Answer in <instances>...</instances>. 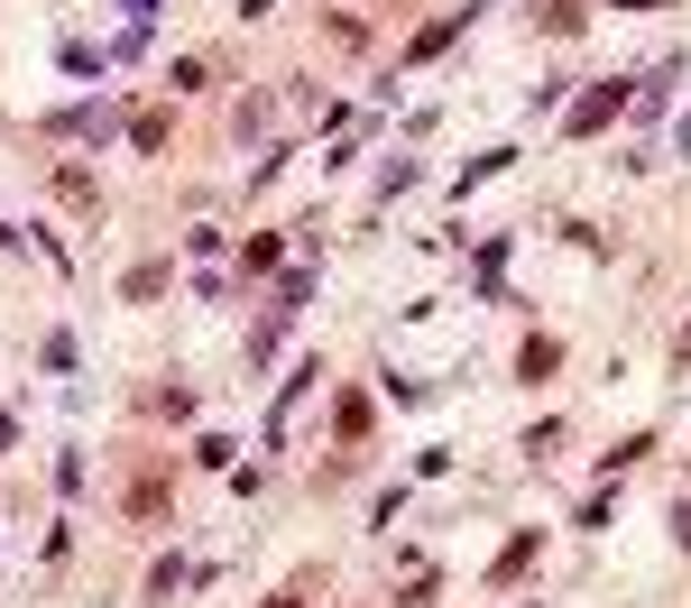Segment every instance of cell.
<instances>
[{"mask_svg":"<svg viewBox=\"0 0 691 608\" xmlns=\"http://www.w3.org/2000/svg\"><path fill=\"white\" fill-rule=\"evenodd\" d=\"M461 29H471V10H443V19H424V29L406 38V56H397V65H424V56H443V46H452Z\"/></svg>","mask_w":691,"mask_h":608,"instance_id":"1","label":"cell"},{"mask_svg":"<svg viewBox=\"0 0 691 608\" xmlns=\"http://www.w3.org/2000/svg\"><path fill=\"white\" fill-rule=\"evenodd\" d=\"M618 111H627V84H600V93H581V102H572V139H591V129H608Z\"/></svg>","mask_w":691,"mask_h":608,"instance_id":"2","label":"cell"},{"mask_svg":"<svg viewBox=\"0 0 691 608\" xmlns=\"http://www.w3.org/2000/svg\"><path fill=\"white\" fill-rule=\"evenodd\" d=\"M553 369H562V341H553V332H535L526 351H517V378H526V387H544Z\"/></svg>","mask_w":691,"mask_h":608,"instance_id":"3","label":"cell"},{"mask_svg":"<svg viewBox=\"0 0 691 608\" xmlns=\"http://www.w3.org/2000/svg\"><path fill=\"white\" fill-rule=\"evenodd\" d=\"M56 194L74 203V213H101V184H93L84 167H56Z\"/></svg>","mask_w":691,"mask_h":608,"instance_id":"4","label":"cell"},{"mask_svg":"<svg viewBox=\"0 0 691 608\" xmlns=\"http://www.w3.org/2000/svg\"><path fill=\"white\" fill-rule=\"evenodd\" d=\"M332 434H342V442H369V406H360V396H342V406H332Z\"/></svg>","mask_w":691,"mask_h":608,"instance_id":"5","label":"cell"},{"mask_svg":"<svg viewBox=\"0 0 691 608\" xmlns=\"http://www.w3.org/2000/svg\"><path fill=\"white\" fill-rule=\"evenodd\" d=\"M535 544H544V535H535V525H526V535H517V544H507V553H498V572H489V580H517V572L535 563Z\"/></svg>","mask_w":691,"mask_h":608,"instance_id":"6","label":"cell"},{"mask_svg":"<svg viewBox=\"0 0 691 608\" xmlns=\"http://www.w3.org/2000/svg\"><path fill=\"white\" fill-rule=\"evenodd\" d=\"M166 286H175V268H130V286H120V296L148 305V296H166Z\"/></svg>","mask_w":691,"mask_h":608,"instance_id":"7","label":"cell"},{"mask_svg":"<svg viewBox=\"0 0 691 608\" xmlns=\"http://www.w3.org/2000/svg\"><path fill=\"white\" fill-rule=\"evenodd\" d=\"M130 148L158 157V148H166V111H139V120H130Z\"/></svg>","mask_w":691,"mask_h":608,"instance_id":"8","label":"cell"},{"mask_svg":"<svg viewBox=\"0 0 691 608\" xmlns=\"http://www.w3.org/2000/svg\"><path fill=\"white\" fill-rule=\"evenodd\" d=\"M166 84H175V93H203V84H213V56H175Z\"/></svg>","mask_w":691,"mask_h":608,"instance_id":"9","label":"cell"},{"mask_svg":"<svg viewBox=\"0 0 691 608\" xmlns=\"http://www.w3.org/2000/svg\"><path fill=\"white\" fill-rule=\"evenodd\" d=\"M185 580H194V572H185V563H175V553H166V563L148 572V599H175V590H185Z\"/></svg>","mask_w":691,"mask_h":608,"instance_id":"10","label":"cell"},{"mask_svg":"<svg viewBox=\"0 0 691 608\" xmlns=\"http://www.w3.org/2000/svg\"><path fill=\"white\" fill-rule=\"evenodd\" d=\"M581 19H591V10H581V0H544V29H553V38H572Z\"/></svg>","mask_w":691,"mask_h":608,"instance_id":"11","label":"cell"},{"mask_svg":"<svg viewBox=\"0 0 691 608\" xmlns=\"http://www.w3.org/2000/svg\"><path fill=\"white\" fill-rule=\"evenodd\" d=\"M673 148H682V157H691V111H682V129H673Z\"/></svg>","mask_w":691,"mask_h":608,"instance_id":"12","label":"cell"},{"mask_svg":"<svg viewBox=\"0 0 691 608\" xmlns=\"http://www.w3.org/2000/svg\"><path fill=\"white\" fill-rule=\"evenodd\" d=\"M10 442H19V425H10V415H0V452H10Z\"/></svg>","mask_w":691,"mask_h":608,"instance_id":"13","label":"cell"},{"mask_svg":"<svg viewBox=\"0 0 691 608\" xmlns=\"http://www.w3.org/2000/svg\"><path fill=\"white\" fill-rule=\"evenodd\" d=\"M268 608H295V590H287V599H268Z\"/></svg>","mask_w":691,"mask_h":608,"instance_id":"14","label":"cell"},{"mask_svg":"<svg viewBox=\"0 0 691 608\" xmlns=\"http://www.w3.org/2000/svg\"><path fill=\"white\" fill-rule=\"evenodd\" d=\"M479 10H489V0H471V19H479Z\"/></svg>","mask_w":691,"mask_h":608,"instance_id":"15","label":"cell"}]
</instances>
